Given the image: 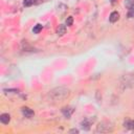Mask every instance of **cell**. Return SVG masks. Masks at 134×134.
Here are the masks:
<instances>
[{"label": "cell", "mask_w": 134, "mask_h": 134, "mask_svg": "<svg viewBox=\"0 0 134 134\" xmlns=\"http://www.w3.org/2000/svg\"><path fill=\"white\" fill-rule=\"evenodd\" d=\"M70 94L69 89L65 88V87H57L54 89H52L49 92V96L51 99L53 100H63L66 99Z\"/></svg>", "instance_id": "obj_1"}, {"label": "cell", "mask_w": 134, "mask_h": 134, "mask_svg": "<svg viewBox=\"0 0 134 134\" xmlns=\"http://www.w3.org/2000/svg\"><path fill=\"white\" fill-rule=\"evenodd\" d=\"M125 5L129 9L132 8V7H134V0H126L125 1Z\"/></svg>", "instance_id": "obj_10"}, {"label": "cell", "mask_w": 134, "mask_h": 134, "mask_svg": "<svg viewBox=\"0 0 134 134\" xmlns=\"http://www.w3.org/2000/svg\"><path fill=\"white\" fill-rule=\"evenodd\" d=\"M134 17V7L130 8L128 12V18H133Z\"/></svg>", "instance_id": "obj_13"}, {"label": "cell", "mask_w": 134, "mask_h": 134, "mask_svg": "<svg viewBox=\"0 0 134 134\" xmlns=\"http://www.w3.org/2000/svg\"><path fill=\"white\" fill-rule=\"evenodd\" d=\"M94 121V118H92V119H90V118H86V119H84L82 122H81V126H82V128L83 129H85V130H89V128H90V126H91V124Z\"/></svg>", "instance_id": "obj_3"}, {"label": "cell", "mask_w": 134, "mask_h": 134, "mask_svg": "<svg viewBox=\"0 0 134 134\" xmlns=\"http://www.w3.org/2000/svg\"><path fill=\"white\" fill-rule=\"evenodd\" d=\"M118 19H119V14H118L117 12H112V13L110 14V17H109V21H110L111 23H114V22H116Z\"/></svg>", "instance_id": "obj_7"}, {"label": "cell", "mask_w": 134, "mask_h": 134, "mask_svg": "<svg viewBox=\"0 0 134 134\" xmlns=\"http://www.w3.org/2000/svg\"><path fill=\"white\" fill-rule=\"evenodd\" d=\"M9 120H10V115H9L8 113H3V114L0 115V121H1L2 124L7 125V124L9 122Z\"/></svg>", "instance_id": "obj_6"}, {"label": "cell", "mask_w": 134, "mask_h": 134, "mask_svg": "<svg viewBox=\"0 0 134 134\" xmlns=\"http://www.w3.org/2000/svg\"><path fill=\"white\" fill-rule=\"evenodd\" d=\"M69 132H70V133H79V130H76V129H72V130H70Z\"/></svg>", "instance_id": "obj_15"}, {"label": "cell", "mask_w": 134, "mask_h": 134, "mask_svg": "<svg viewBox=\"0 0 134 134\" xmlns=\"http://www.w3.org/2000/svg\"><path fill=\"white\" fill-rule=\"evenodd\" d=\"M32 2H34V0H24L23 4H24V6H30L32 4Z\"/></svg>", "instance_id": "obj_14"}, {"label": "cell", "mask_w": 134, "mask_h": 134, "mask_svg": "<svg viewBox=\"0 0 134 134\" xmlns=\"http://www.w3.org/2000/svg\"><path fill=\"white\" fill-rule=\"evenodd\" d=\"M42 28H43V26H42L41 24H37V25L32 28V31H34L35 34H39V32L42 30Z\"/></svg>", "instance_id": "obj_11"}, {"label": "cell", "mask_w": 134, "mask_h": 134, "mask_svg": "<svg viewBox=\"0 0 134 134\" xmlns=\"http://www.w3.org/2000/svg\"><path fill=\"white\" fill-rule=\"evenodd\" d=\"M110 2H111V4H112V5H114V4L117 2V0H110Z\"/></svg>", "instance_id": "obj_16"}, {"label": "cell", "mask_w": 134, "mask_h": 134, "mask_svg": "<svg viewBox=\"0 0 134 134\" xmlns=\"http://www.w3.org/2000/svg\"><path fill=\"white\" fill-rule=\"evenodd\" d=\"M74 111V109L72 107H64L62 108V113L64 114V116H66L67 118H69L72 114V112Z\"/></svg>", "instance_id": "obj_5"}, {"label": "cell", "mask_w": 134, "mask_h": 134, "mask_svg": "<svg viewBox=\"0 0 134 134\" xmlns=\"http://www.w3.org/2000/svg\"><path fill=\"white\" fill-rule=\"evenodd\" d=\"M65 32H66V26L63 25V24L59 25L58 28H57V34H58V36H63Z\"/></svg>", "instance_id": "obj_8"}, {"label": "cell", "mask_w": 134, "mask_h": 134, "mask_svg": "<svg viewBox=\"0 0 134 134\" xmlns=\"http://www.w3.org/2000/svg\"><path fill=\"white\" fill-rule=\"evenodd\" d=\"M124 126H125V128L134 130V120H126L124 122Z\"/></svg>", "instance_id": "obj_9"}, {"label": "cell", "mask_w": 134, "mask_h": 134, "mask_svg": "<svg viewBox=\"0 0 134 134\" xmlns=\"http://www.w3.org/2000/svg\"><path fill=\"white\" fill-rule=\"evenodd\" d=\"M22 113H23V115L25 116V117H27V118H30V117H32L34 116V111L30 109V108H28V107H23L22 108Z\"/></svg>", "instance_id": "obj_4"}, {"label": "cell", "mask_w": 134, "mask_h": 134, "mask_svg": "<svg viewBox=\"0 0 134 134\" xmlns=\"http://www.w3.org/2000/svg\"><path fill=\"white\" fill-rule=\"evenodd\" d=\"M72 23H73V18H72V17H68V18L66 19V25L71 26Z\"/></svg>", "instance_id": "obj_12"}, {"label": "cell", "mask_w": 134, "mask_h": 134, "mask_svg": "<svg viewBox=\"0 0 134 134\" xmlns=\"http://www.w3.org/2000/svg\"><path fill=\"white\" fill-rule=\"evenodd\" d=\"M113 129H114V126L110 121L104 120V121H100L96 126L95 132H97V133H109V132H112Z\"/></svg>", "instance_id": "obj_2"}]
</instances>
